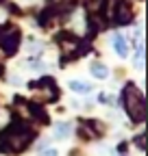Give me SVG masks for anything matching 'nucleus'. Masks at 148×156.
Masks as SVG:
<instances>
[{"label":"nucleus","instance_id":"obj_1","mask_svg":"<svg viewBox=\"0 0 148 156\" xmlns=\"http://www.w3.org/2000/svg\"><path fill=\"white\" fill-rule=\"evenodd\" d=\"M124 104H126V113L131 115L133 122H144L146 117V104H144V95L135 85H128L124 89Z\"/></svg>","mask_w":148,"mask_h":156},{"label":"nucleus","instance_id":"obj_2","mask_svg":"<svg viewBox=\"0 0 148 156\" xmlns=\"http://www.w3.org/2000/svg\"><path fill=\"white\" fill-rule=\"evenodd\" d=\"M31 141H33V132L26 130L24 126H13V128L7 132V136H5V143H7V147H9L11 152L24 150Z\"/></svg>","mask_w":148,"mask_h":156},{"label":"nucleus","instance_id":"obj_3","mask_svg":"<svg viewBox=\"0 0 148 156\" xmlns=\"http://www.w3.org/2000/svg\"><path fill=\"white\" fill-rule=\"evenodd\" d=\"M17 44H20V30L15 26H7L0 30V48L7 54H13L17 50Z\"/></svg>","mask_w":148,"mask_h":156},{"label":"nucleus","instance_id":"obj_4","mask_svg":"<svg viewBox=\"0 0 148 156\" xmlns=\"http://www.w3.org/2000/svg\"><path fill=\"white\" fill-rule=\"evenodd\" d=\"M116 5L113 7V13H111V17L116 20V24H128L133 20V11H131V5L124 2V0H116Z\"/></svg>","mask_w":148,"mask_h":156},{"label":"nucleus","instance_id":"obj_5","mask_svg":"<svg viewBox=\"0 0 148 156\" xmlns=\"http://www.w3.org/2000/svg\"><path fill=\"white\" fill-rule=\"evenodd\" d=\"M113 46H116V52H118L120 56H126V54H128V50H126V41H124V37H122V35H116V37H113Z\"/></svg>","mask_w":148,"mask_h":156},{"label":"nucleus","instance_id":"obj_6","mask_svg":"<svg viewBox=\"0 0 148 156\" xmlns=\"http://www.w3.org/2000/svg\"><path fill=\"white\" fill-rule=\"evenodd\" d=\"M72 5H74V0H50V7L57 11H68V9H72Z\"/></svg>","mask_w":148,"mask_h":156},{"label":"nucleus","instance_id":"obj_7","mask_svg":"<svg viewBox=\"0 0 148 156\" xmlns=\"http://www.w3.org/2000/svg\"><path fill=\"white\" fill-rule=\"evenodd\" d=\"M91 74H94L96 78H107L109 76V69L102 63H94V65H91Z\"/></svg>","mask_w":148,"mask_h":156},{"label":"nucleus","instance_id":"obj_8","mask_svg":"<svg viewBox=\"0 0 148 156\" xmlns=\"http://www.w3.org/2000/svg\"><path fill=\"white\" fill-rule=\"evenodd\" d=\"M70 89H72V91H79V93H87L91 87H89L87 83H81V80H72V83H70Z\"/></svg>","mask_w":148,"mask_h":156},{"label":"nucleus","instance_id":"obj_9","mask_svg":"<svg viewBox=\"0 0 148 156\" xmlns=\"http://www.w3.org/2000/svg\"><path fill=\"white\" fill-rule=\"evenodd\" d=\"M102 2H105V0H89V2H87V11L89 13H94V11L98 13L102 9Z\"/></svg>","mask_w":148,"mask_h":156},{"label":"nucleus","instance_id":"obj_10","mask_svg":"<svg viewBox=\"0 0 148 156\" xmlns=\"http://www.w3.org/2000/svg\"><path fill=\"white\" fill-rule=\"evenodd\" d=\"M68 134H70V124H59L57 126V136L63 139V136H68Z\"/></svg>","mask_w":148,"mask_h":156},{"label":"nucleus","instance_id":"obj_11","mask_svg":"<svg viewBox=\"0 0 148 156\" xmlns=\"http://www.w3.org/2000/svg\"><path fill=\"white\" fill-rule=\"evenodd\" d=\"M135 65H137V67H144V48H142V46L137 48V58H135Z\"/></svg>","mask_w":148,"mask_h":156},{"label":"nucleus","instance_id":"obj_12","mask_svg":"<svg viewBox=\"0 0 148 156\" xmlns=\"http://www.w3.org/2000/svg\"><path fill=\"white\" fill-rule=\"evenodd\" d=\"M135 143H137V147H139V150H144V134H139V136H137Z\"/></svg>","mask_w":148,"mask_h":156},{"label":"nucleus","instance_id":"obj_13","mask_svg":"<svg viewBox=\"0 0 148 156\" xmlns=\"http://www.w3.org/2000/svg\"><path fill=\"white\" fill-rule=\"evenodd\" d=\"M44 156H57V150H46Z\"/></svg>","mask_w":148,"mask_h":156}]
</instances>
